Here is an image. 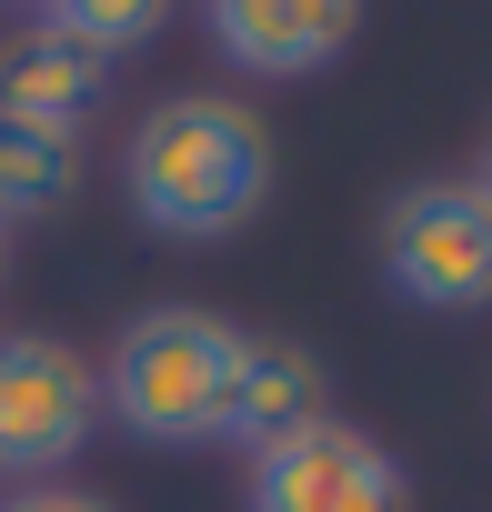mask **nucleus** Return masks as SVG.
Instances as JSON below:
<instances>
[{
    "instance_id": "obj_1",
    "label": "nucleus",
    "mask_w": 492,
    "mask_h": 512,
    "mask_svg": "<svg viewBox=\"0 0 492 512\" xmlns=\"http://www.w3.org/2000/svg\"><path fill=\"white\" fill-rule=\"evenodd\" d=\"M121 191L161 241H231L272 201V131L221 91H171L121 151Z\"/></svg>"
},
{
    "instance_id": "obj_7",
    "label": "nucleus",
    "mask_w": 492,
    "mask_h": 512,
    "mask_svg": "<svg viewBox=\"0 0 492 512\" xmlns=\"http://www.w3.org/2000/svg\"><path fill=\"white\" fill-rule=\"evenodd\" d=\"M101 91H111V61L81 51L71 31H51V21H31V31L0 41V111H11V121L81 131V121L101 111Z\"/></svg>"
},
{
    "instance_id": "obj_9",
    "label": "nucleus",
    "mask_w": 492,
    "mask_h": 512,
    "mask_svg": "<svg viewBox=\"0 0 492 512\" xmlns=\"http://www.w3.org/2000/svg\"><path fill=\"white\" fill-rule=\"evenodd\" d=\"M71 201H81V131L0 111V231H11V221H51Z\"/></svg>"
},
{
    "instance_id": "obj_12",
    "label": "nucleus",
    "mask_w": 492,
    "mask_h": 512,
    "mask_svg": "<svg viewBox=\"0 0 492 512\" xmlns=\"http://www.w3.org/2000/svg\"><path fill=\"white\" fill-rule=\"evenodd\" d=\"M472 181H482V201H492V151H482V171H472Z\"/></svg>"
},
{
    "instance_id": "obj_2",
    "label": "nucleus",
    "mask_w": 492,
    "mask_h": 512,
    "mask_svg": "<svg viewBox=\"0 0 492 512\" xmlns=\"http://www.w3.org/2000/svg\"><path fill=\"white\" fill-rule=\"evenodd\" d=\"M241 322L221 312H191V302H161L141 312L121 342H111V372H101V412H121L131 442H161V452H191V442H221V412H231V372H241Z\"/></svg>"
},
{
    "instance_id": "obj_11",
    "label": "nucleus",
    "mask_w": 492,
    "mask_h": 512,
    "mask_svg": "<svg viewBox=\"0 0 492 512\" xmlns=\"http://www.w3.org/2000/svg\"><path fill=\"white\" fill-rule=\"evenodd\" d=\"M0 512H111V502H91V492H61V482H41V492H11Z\"/></svg>"
},
{
    "instance_id": "obj_13",
    "label": "nucleus",
    "mask_w": 492,
    "mask_h": 512,
    "mask_svg": "<svg viewBox=\"0 0 492 512\" xmlns=\"http://www.w3.org/2000/svg\"><path fill=\"white\" fill-rule=\"evenodd\" d=\"M0 282H11V231H0Z\"/></svg>"
},
{
    "instance_id": "obj_5",
    "label": "nucleus",
    "mask_w": 492,
    "mask_h": 512,
    "mask_svg": "<svg viewBox=\"0 0 492 512\" xmlns=\"http://www.w3.org/2000/svg\"><path fill=\"white\" fill-rule=\"evenodd\" d=\"M252 512H412V482L362 422L322 412L292 442L252 452Z\"/></svg>"
},
{
    "instance_id": "obj_8",
    "label": "nucleus",
    "mask_w": 492,
    "mask_h": 512,
    "mask_svg": "<svg viewBox=\"0 0 492 512\" xmlns=\"http://www.w3.org/2000/svg\"><path fill=\"white\" fill-rule=\"evenodd\" d=\"M332 402H322V362L302 352V342H241V372H231V412H221V442H241V452H272V442H292L302 422H322Z\"/></svg>"
},
{
    "instance_id": "obj_14",
    "label": "nucleus",
    "mask_w": 492,
    "mask_h": 512,
    "mask_svg": "<svg viewBox=\"0 0 492 512\" xmlns=\"http://www.w3.org/2000/svg\"><path fill=\"white\" fill-rule=\"evenodd\" d=\"M0 11H41V0H0Z\"/></svg>"
},
{
    "instance_id": "obj_6",
    "label": "nucleus",
    "mask_w": 492,
    "mask_h": 512,
    "mask_svg": "<svg viewBox=\"0 0 492 512\" xmlns=\"http://www.w3.org/2000/svg\"><path fill=\"white\" fill-rule=\"evenodd\" d=\"M211 21V51L252 81H302V71H332L362 31V0H201Z\"/></svg>"
},
{
    "instance_id": "obj_10",
    "label": "nucleus",
    "mask_w": 492,
    "mask_h": 512,
    "mask_svg": "<svg viewBox=\"0 0 492 512\" xmlns=\"http://www.w3.org/2000/svg\"><path fill=\"white\" fill-rule=\"evenodd\" d=\"M41 21H51V31H71L81 51L121 61V51H141V41H161V31H171V0H41Z\"/></svg>"
},
{
    "instance_id": "obj_3",
    "label": "nucleus",
    "mask_w": 492,
    "mask_h": 512,
    "mask_svg": "<svg viewBox=\"0 0 492 512\" xmlns=\"http://www.w3.org/2000/svg\"><path fill=\"white\" fill-rule=\"evenodd\" d=\"M382 272L422 312H482L492 302V201L482 181H412L382 211Z\"/></svg>"
},
{
    "instance_id": "obj_4",
    "label": "nucleus",
    "mask_w": 492,
    "mask_h": 512,
    "mask_svg": "<svg viewBox=\"0 0 492 512\" xmlns=\"http://www.w3.org/2000/svg\"><path fill=\"white\" fill-rule=\"evenodd\" d=\"M101 432V372L51 332H0V482H51Z\"/></svg>"
}]
</instances>
